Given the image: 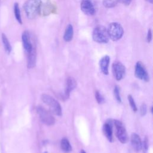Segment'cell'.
<instances>
[{
  "label": "cell",
  "mask_w": 153,
  "mask_h": 153,
  "mask_svg": "<svg viewBox=\"0 0 153 153\" xmlns=\"http://www.w3.org/2000/svg\"><path fill=\"white\" fill-rule=\"evenodd\" d=\"M42 4L41 0H27L23 5L27 17L29 19H33L38 14L41 10Z\"/></svg>",
  "instance_id": "cell-1"
},
{
  "label": "cell",
  "mask_w": 153,
  "mask_h": 153,
  "mask_svg": "<svg viewBox=\"0 0 153 153\" xmlns=\"http://www.w3.org/2000/svg\"><path fill=\"white\" fill-rule=\"evenodd\" d=\"M41 99L45 105L49 107L51 113L57 116L62 115V111L61 105L54 98L49 94L44 93L41 94Z\"/></svg>",
  "instance_id": "cell-2"
},
{
  "label": "cell",
  "mask_w": 153,
  "mask_h": 153,
  "mask_svg": "<svg viewBox=\"0 0 153 153\" xmlns=\"http://www.w3.org/2000/svg\"><path fill=\"white\" fill-rule=\"evenodd\" d=\"M92 38L94 41L102 44L107 43L109 39L107 29L102 25H98L94 28Z\"/></svg>",
  "instance_id": "cell-3"
},
{
  "label": "cell",
  "mask_w": 153,
  "mask_h": 153,
  "mask_svg": "<svg viewBox=\"0 0 153 153\" xmlns=\"http://www.w3.org/2000/svg\"><path fill=\"white\" fill-rule=\"evenodd\" d=\"M36 110L39 120L43 124L48 126L54 124L55 118L53 116L51 112H49L41 106H38Z\"/></svg>",
  "instance_id": "cell-4"
},
{
  "label": "cell",
  "mask_w": 153,
  "mask_h": 153,
  "mask_svg": "<svg viewBox=\"0 0 153 153\" xmlns=\"http://www.w3.org/2000/svg\"><path fill=\"white\" fill-rule=\"evenodd\" d=\"M107 30L109 38L115 41L121 39L124 34L123 27L117 22H112L110 23Z\"/></svg>",
  "instance_id": "cell-5"
},
{
  "label": "cell",
  "mask_w": 153,
  "mask_h": 153,
  "mask_svg": "<svg viewBox=\"0 0 153 153\" xmlns=\"http://www.w3.org/2000/svg\"><path fill=\"white\" fill-rule=\"evenodd\" d=\"M114 124L115 127V134L118 140L121 143H126L128 141V136L126 128L123 123L119 120H114Z\"/></svg>",
  "instance_id": "cell-6"
},
{
  "label": "cell",
  "mask_w": 153,
  "mask_h": 153,
  "mask_svg": "<svg viewBox=\"0 0 153 153\" xmlns=\"http://www.w3.org/2000/svg\"><path fill=\"white\" fill-rule=\"evenodd\" d=\"M112 71L117 81L121 80L126 74L125 66L121 62L119 61H115L112 63Z\"/></svg>",
  "instance_id": "cell-7"
},
{
  "label": "cell",
  "mask_w": 153,
  "mask_h": 153,
  "mask_svg": "<svg viewBox=\"0 0 153 153\" xmlns=\"http://www.w3.org/2000/svg\"><path fill=\"white\" fill-rule=\"evenodd\" d=\"M134 75L137 78L140 79L141 80H143L146 82H148L149 80L148 73L146 71L143 64L140 61L137 62L136 64Z\"/></svg>",
  "instance_id": "cell-8"
},
{
  "label": "cell",
  "mask_w": 153,
  "mask_h": 153,
  "mask_svg": "<svg viewBox=\"0 0 153 153\" xmlns=\"http://www.w3.org/2000/svg\"><path fill=\"white\" fill-rule=\"evenodd\" d=\"M80 7L81 11L86 15L92 16L95 13V8L91 0H81Z\"/></svg>",
  "instance_id": "cell-9"
},
{
  "label": "cell",
  "mask_w": 153,
  "mask_h": 153,
  "mask_svg": "<svg viewBox=\"0 0 153 153\" xmlns=\"http://www.w3.org/2000/svg\"><path fill=\"white\" fill-rule=\"evenodd\" d=\"M76 85L77 82L74 78L69 76L66 78L65 87V97L66 99L69 97L71 92L76 88Z\"/></svg>",
  "instance_id": "cell-10"
},
{
  "label": "cell",
  "mask_w": 153,
  "mask_h": 153,
  "mask_svg": "<svg viewBox=\"0 0 153 153\" xmlns=\"http://www.w3.org/2000/svg\"><path fill=\"white\" fill-rule=\"evenodd\" d=\"M22 39L23 42V46L25 50L26 51L27 54L30 53L34 48V47L32 44L30 34L27 30H25L23 32Z\"/></svg>",
  "instance_id": "cell-11"
},
{
  "label": "cell",
  "mask_w": 153,
  "mask_h": 153,
  "mask_svg": "<svg viewBox=\"0 0 153 153\" xmlns=\"http://www.w3.org/2000/svg\"><path fill=\"white\" fill-rule=\"evenodd\" d=\"M112 122L111 120H108L106 121L103 126V133L106 139L110 142H112L113 140L112 136Z\"/></svg>",
  "instance_id": "cell-12"
},
{
  "label": "cell",
  "mask_w": 153,
  "mask_h": 153,
  "mask_svg": "<svg viewBox=\"0 0 153 153\" xmlns=\"http://www.w3.org/2000/svg\"><path fill=\"white\" fill-rule=\"evenodd\" d=\"M130 140L133 149L137 152H139L142 148V143L139 136L135 133H133L131 135Z\"/></svg>",
  "instance_id": "cell-13"
},
{
  "label": "cell",
  "mask_w": 153,
  "mask_h": 153,
  "mask_svg": "<svg viewBox=\"0 0 153 153\" xmlns=\"http://www.w3.org/2000/svg\"><path fill=\"white\" fill-rule=\"evenodd\" d=\"M110 62V57L109 56L106 55L102 57V59L99 61V66L102 72L104 75H108L109 74V65Z\"/></svg>",
  "instance_id": "cell-14"
},
{
  "label": "cell",
  "mask_w": 153,
  "mask_h": 153,
  "mask_svg": "<svg viewBox=\"0 0 153 153\" xmlns=\"http://www.w3.org/2000/svg\"><path fill=\"white\" fill-rule=\"evenodd\" d=\"M36 64V51L34 48L30 53H27V66L29 69L35 67Z\"/></svg>",
  "instance_id": "cell-15"
},
{
  "label": "cell",
  "mask_w": 153,
  "mask_h": 153,
  "mask_svg": "<svg viewBox=\"0 0 153 153\" xmlns=\"http://www.w3.org/2000/svg\"><path fill=\"white\" fill-rule=\"evenodd\" d=\"M74 36V29L72 25L69 24L65 29L64 35H63V39L66 42H69L71 41Z\"/></svg>",
  "instance_id": "cell-16"
},
{
  "label": "cell",
  "mask_w": 153,
  "mask_h": 153,
  "mask_svg": "<svg viewBox=\"0 0 153 153\" xmlns=\"http://www.w3.org/2000/svg\"><path fill=\"white\" fill-rule=\"evenodd\" d=\"M60 148L62 151L65 153H69L72 151V146L69 140L63 137L60 141Z\"/></svg>",
  "instance_id": "cell-17"
},
{
  "label": "cell",
  "mask_w": 153,
  "mask_h": 153,
  "mask_svg": "<svg viewBox=\"0 0 153 153\" xmlns=\"http://www.w3.org/2000/svg\"><path fill=\"white\" fill-rule=\"evenodd\" d=\"M1 38H2V41L4 47V49L5 50V51L8 54H10V52L11 51L12 48H11V44H10L7 37L6 36V35L4 33H2V35H1Z\"/></svg>",
  "instance_id": "cell-18"
},
{
  "label": "cell",
  "mask_w": 153,
  "mask_h": 153,
  "mask_svg": "<svg viewBox=\"0 0 153 153\" xmlns=\"http://www.w3.org/2000/svg\"><path fill=\"white\" fill-rule=\"evenodd\" d=\"M14 13L15 17L17 22L22 25V17H21V14H20V10L19 8V4L17 2H16L14 5Z\"/></svg>",
  "instance_id": "cell-19"
},
{
  "label": "cell",
  "mask_w": 153,
  "mask_h": 153,
  "mask_svg": "<svg viewBox=\"0 0 153 153\" xmlns=\"http://www.w3.org/2000/svg\"><path fill=\"white\" fill-rule=\"evenodd\" d=\"M118 2V0H103V4L106 8H112L115 7Z\"/></svg>",
  "instance_id": "cell-20"
},
{
  "label": "cell",
  "mask_w": 153,
  "mask_h": 153,
  "mask_svg": "<svg viewBox=\"0 0 153 153\" xmlns=\"http://www.w3.org/2000/svg\"><path fill=\"white\" fill-rule=\"evenodd\" d=\"M128 102H129V104L132 109V110L134 111V112H136L137 111V108L136 106V105L135 103V102H134V100L133 97V96L130 94L128 95Z\"/></svg>",
  "instance_id": "cell-21"
},
{
  "label": "cell",
  "mask_w": 153,
  "mask_h": 153,
  "mask_svg": "<svg viewBox=\"0 0 153 153\" xmlns=\"http://www.w3.org/2000/svg\"><path fill=\"white\" fill-rule=\"evenodd\" d=\"M114 94L117 101L119 103L121 102V98L120 94V88L118 85H115L114 89Z\"/></svg>",
  "instance_id": "cell-22"
},
{
  "label": "cell",
  "mask_w": 153,
  "mask_h": 153,
  "mask_svg": "<svg viewBox=\"0 0 153 153\" xmlns=\"http://www.w3.org/2000/svg\"><path fill=\"white\" fill-rule=\"evenodd\" d=\"M95 98L99 104H102L104 102V98L98 90L95 91Z\"/></svg>",
  "instance_id": "cell-23"
},
{
  "label": "cell",
  "mask_w": 153,
  "mask_h": 153,
  "mask_svg": "<svg viewBox=\"0 0 153 153\" xmlns=\"http://www.w3.org/2000/svg\"><path fill=\"white\" fill-rule=\"evenodd\" d=\"M147 112V106L145 103H142V105L140 106V114L141 116H145Z\"/></svg>",
  "instance_id": "cell-24"
},
{
  "label": "cell",
  "mask_w": 153,
  "mask_h": 153,
  "mask_svg": "<svg viewBox=\"0 0 153 153\" xmlns=\"http://www.w3.org/2000/svg\"><path fill=\"white\" fill-rule=\"evenodd\" d=\"M142 148H143L144 151H145V152L147 151L148 148V140L146 137H145L143 140V142L142 144Z\"/></svg>",
  "instance_id": "cell-25"
},
{
  "label": "cell",
  "mask_w": 153,
  "mask_h": 153,
  "mask_svg": "<svg viewBox=\"0 0 153 153\" xmlns=\"http://www.w3.org/2000/svg\"><path fill=\"white\" fill-rule=\"evenodd\" d=\"M152 40V31L151 29H149L148 30V33H147V36H146V41L148 43H149Z\"/></svg>",
  "instance_id": "cell-26"
},
{
  "label": "cell",
  "mask_w": 153,
  "mask_h": 153,
  "mask_svg": "<svg viewBox=\"0 0 153 153\" xmlns=\"http://www.w3.org/2000/svg\"><path fill=\"white\" fill-rule=\"evenodd\" d=\"M132 0H118V2L125 5H128L131 2Z\"/></svg>",
  "instance_id": "cell-27"
},
{
  "label": "cell",
  "mask_w": 153,
  "mask_h": 153,
  "mask_svg": "<svg viewBox=\"0 0 153 153\" xmlns=\"http://www.w3.org/2000/svg\"><path fill=\"white\" fill-rule=\"evenodd\" d=\"M146 1H147L148 2L150 3V4H152L153 3V0H145Z\"/></svg>",
  "instance_id": "cell-28"
},
{
  "label": "cell",
  "mask_w": 153,
  "mask_h": 153,
  "mask_svg": "<svg viewBox=\"0 0 153 153\" xmlns=\"http://www.w3.org/2000/svg\"><path fill=\"white\" fill-rule=\"evenodd\" d=\"M80 153H86V152L84 149H81V151H80Z\"/></svg>",
  "instance_id": "cell-29"
},
{
  "label": "cell",
  "mask_w": 153,
  "mask_h": 153,
  "mask_svg": "<svg viewBox=\"0 0 153 153\" xmlns=\"http://www.w3.org/2000/svg\"><path fill=\"white\" fill-rule=\"evenodd\" d=\"M44 153H48V152H47V151H45V152H44Z\"/></svg>",
  "instance_id": "cell-30"
}]
</instances>
